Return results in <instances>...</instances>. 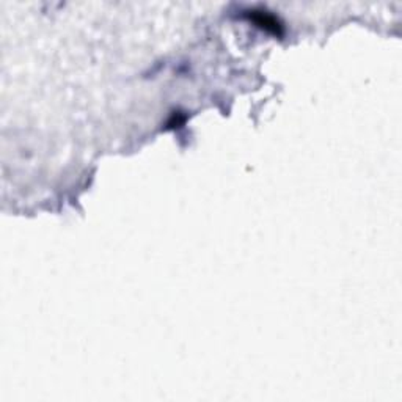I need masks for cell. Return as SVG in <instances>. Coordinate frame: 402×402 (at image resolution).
<instances>
[{"mask_svg":"<svg viewBox=\"0 0 402 402\" xmlns=\"http://www.w3.org/2000/svg\"><path fill=\"white\" fill-rule=\"evenodd\" d=\"M245 18L253 22L256 27L269 32L272 35L280 36L283 34V24L278 21V18L265 10H247Z\"/></svg>","mask_w":402,"mask_h":402,"instance_id":"1","label":"cell"}]
</instances>
